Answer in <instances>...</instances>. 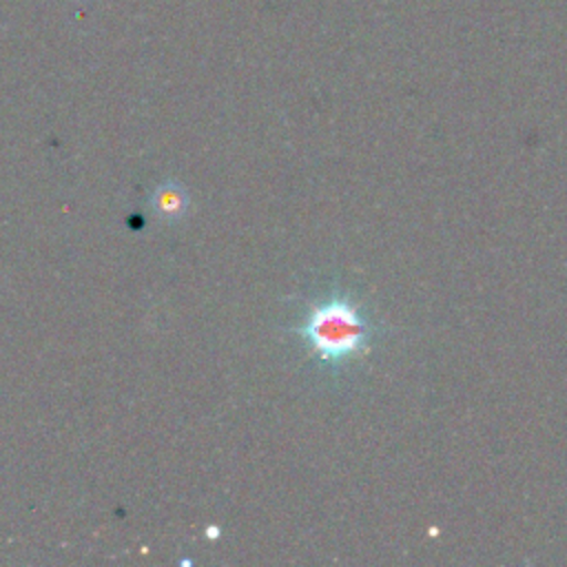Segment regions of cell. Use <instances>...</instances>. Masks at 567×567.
Listing matches in <instances>:
<instances>
[{
    "label": "cell",
    "instance_id": "6da1fadb",
    "mask_svg": "<svg viewBox=\"0 0 567 567\" xmlns=\"http://www.w3.org/2000/svg\"><path fill=\"white\" fill-rule=\"evenodd\" d=\"M286 332L297 339L315 372L343 379L372 352L383 323L359 292L330 281L299 299V312Z\"/></svg>",
    "mask_w": 567,
    "mask_h": 567
},
{
    "label": "cell",
    "instance_id": "7a4b0ae2",
    "mask_svg": "<svg viewBox=\"0 0 567 567\" xmlns=\"http://www.w3.org/2000/svg\"><path fill=\"white\" fill-rule=\"evenodd\" d=\"M188 204L190 199L186 188L173 179L162 182L151 195V206L162 219H179L188 210Z\"/></svg>",
    "mask_w": 567,
    "mask_h": 567
}]
</instances>
